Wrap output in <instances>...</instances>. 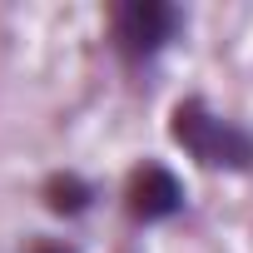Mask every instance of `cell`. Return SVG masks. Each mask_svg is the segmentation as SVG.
Returning a JSON list of instances; mask_svg holds the SVG:
<instances>
[{
  "label": "cell",
  "instance_id": "6da1fadb",
  "mask_svg": "<svg viewBox=\"0 0 253 253\" xmlns=\"http://www.w3.org/2000/svg\"><path fill=\"white\" fill-rule=\"evenodd\" d=\"M169 134H174V144H179L189 159H199L204 169H253V134L243 129L238 119L213 114L199 94H189V99L174 104Z\"/></svg>",
  "mask_w": 253,
  "mask_h": 253
},
{
  "label": "cell",
  "instance_id": "7a4b0ae2",
  "mask_svg": "<svg viewBox=\"0 0 253 253\" xmlns=\"http://www.w3.org/2000/svg\"><path fill=\"white\" fill-rule=\"evenodd\" d=\"M184 25V10L169 5V0H129V5H119L109 30H114V50L129 60V65H144L154 60Z\"/></svg>",
  "mask_w": 253,
  "mask_h": 253
},
{
  "label": "cell",
  "instance_id": "3957f363",
  "mask_svg": "<svg viewBox=\"0 0 253 253\" xmlns=\"http://www.w3.org/2000/svg\"><path fill=\"white\" fill-rule=\"evenodd\" d=\"M124 209H129V218L139 223H164L184 209V184L174 169L164 164H139L129 174V184H124Z\"/></svg>",
  "mask_w": 253,
  "mask_h": 253
},
{
  "label": "cell",
  "instance_id": "277c9868",
  "mask_svg": "<svg viewBox=\"0 0 253 253\" xmlns=\"http://www.w3.org/2000/svg\"><path fill=\"white\" fill-rule=\"evenodd\" d=\"M89 184L80 179V174H55L50 184H45V204H50V213H84L89 209Z\"/></svg>",
  "mask_w": 253,
  "mask_h": 253
},
{
  "label": "cell",
  "instance_id": "5b68a950",
  "mask_svg": "<svg viewBox=\"0 0 253 253\" xmlns=\"http://www.w3.org/2000/svg\"><path fill=\"white\" fill-rule=\"evenodd\" d=\"M25 253H75V248H65L60 238H35V243H30Z\"/></svg>",
  "mask_w": 253,
  "mask_h": 253
}]
</instances>
